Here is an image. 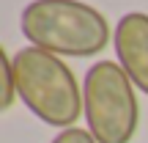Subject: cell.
Returning a JSON list of instances; mask_svg holds the SVG:
<instances>
[{
  "label": "cell",
  "mask_w": 148,
  "mask_h": 143,
  "mask_svg": "<svg viewBox=\"0 0 148 143\" xmlns=\"http://www.w3.org/2000/svg\"><path fill=\"white\" fill-rule=\"evenodd\" d=\"M19 28L30 47L66 58H90L110 44L104 14L82 0H33L22 8Z\"/></svg>",
  "instance_id": "6da1fadb"
},
{
  "label": "cell",
  "mask_w": 148,
  "mask_h": 143,
  "mask_svg": "<svg viewBox=\"0 0 148 143\" xmlns=\"http://www.w3.org/2000/svg\"><path fill=\"white\" fill-rule=\"evenodd\" d=\"M16 94L25 107L58 129L74 127L82 116V88L66 61L41 47H22L11 55Z\"/></svg>",
  "instance_id": "7a4b0ae2"
},
{
  "label": "cell",
  "mask_w": 148,
  "mask_h": 143,
  "mask_svg": "<svg viewBox=\"0 0 148 143\" xmlns=\"http://www.w3.org/2000/svg\"><path fill=\"white\" fill-rule=\"evenodd\" d=\"M82 113L96 143H129L140 124L134 83L115 61H96L82 80Z\"/></svg>",
  "instance_id": "3957f363"
},
{
  "label": "cell",
  "mask_w": 148,
  "mask_h": 143,
  "mask_svg": "<svg viewBox=\"0 0 148 143\" xmlns=\"http://www.w3.org/2000/svg\"><path fill=\"white\" fill-rule=\"evenodd\" d=\"M118 64L129 74L134 88L148 96V14L145 11H126L115 22L112 30Z\"/></svg>",
  "instance_id": "277c9868"
},
{
  "label": "cell",
  "mask_w": 148,
  "mask_h": 143,
  "mask_svg": "<svg viewBox=\"0 0 148 143\" xmlns=\"http://www.w3.org/2000/svg\"><path fill=\"white\" fill-rule=\"evenodd\" d=\"M0 64H3V110H8L19 94H16V80H14V66H11V55L8 53H0Z\"/></svg>",
  "instance_id": "5b68a950"
},
{
  "label": "cell",
  "mask_w": 148,
  "mask_h": 143,
  "mask_svg": "<svg viewBox=\"0 0 148 143\" xmlns=\"http://www.w3.org/2000/svg\"><path fill=\"white\" fill-rule=\"evenodd\" d=\"M49 143H96V138L88 132V129H79V127H69V129H60Z\"/></svg>",
  "instance_id": "8992f818"
}]
</instances>
